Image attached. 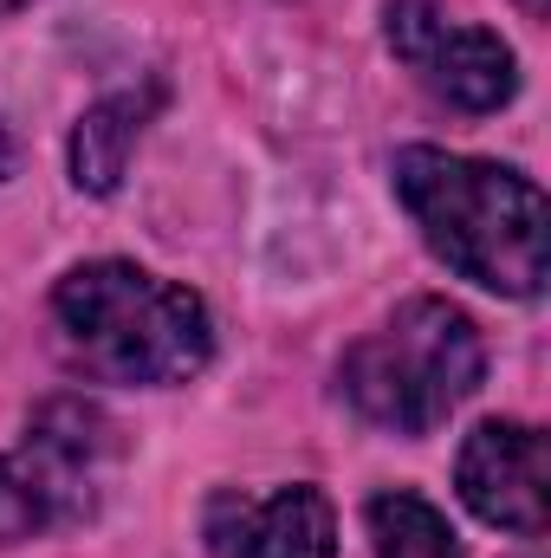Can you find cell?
Segmentation results:
<instances>
[{
	"label": "cell",
	"instance_id": "cell-1",
	"mask_svg": "<svg viewBox=\"0 0 551 558\" xmlns=\"http://www.w3.org/2000/svg\"><path fill=\"white\" fill-rule=\"evenodd\" d=\"M396 195L421 228V241L461 279L506 292V299H539V286H546V195L519 169L415 143L396 156Z\"/></svg>",
	"mask_w": 551,
	"mask_h": 558
},
{
	"label": "cell",
	"instance_id": "cell-2",
	"mask_svg": "<svg viewBox=\"0 0 551 558\" xmlns=\"http://www.w3.org/2000/svg\"><path fill=\"white\" fill-rule=\"evenodd\" d=\"M52 318L65 331L72 364H85L105 384H188L215 357L208 305L188 286L143 274L131 260H91L72 267L52 292Z\"/></svg>",
	"mask_w": 551,
	"mask_h": 558
},
{
	"label": "cell",
	"instance_id": "cell-3",
	"mask_svg": "<svg viewBox=\"0 0 551 558\" xmlns=\"http://www.w3.org/2000/svg\"><path fill=\"white\" fill-rule=\"evenodd\" d=\"M480 371H487L480 325L448 299H409L344 351L338 377L364 422L390 435H428L461 397H474Z\"/></svg>",
	"mask_w": 551,
	"mask_h": 558
},
{
	"label": "cell",
	"instance_id": "cell-4",
	"mask_svg": "<svg viewBox=\"0 0 551 558\" xmlns=\"http://www.w3.org/2000/svg\"><path fill=\"white\" fill-rule=\"evenodd\" d=\"M118 454H124L118 422L98 403H78V397L46 403L26 441L0 454V546L85 526L105 500Z\"/></svg>",
	"mask_w": 551,
	"mask_h": 558
},
{
	"label": "cell",
	"instance_id": "cell-5",
	"mask_svg": "<svg viewBox=\"0 0 551 558\" xmlns=\"http://www.w3.org/2000/svg\"><path fill=\"white\" fill-rule=\"evenodd\" d=\"M383 39H390V52L409 65L415 78L441 105H454V111H500L519 92L513 46L500 33H487V26H474V20L441 13L434 0H390Z\"/></svg>",
	"mask_w": 551,
	"mask_h": 558
},
{
	"label": "cell",
	"instance_id": "cell-6",
	"mask_svg": "<svg viewBox=\"0 0 551 558\" xmlns=\"http://www.w3.org/2000/svg\"><path fill=\"white\" fill-rule=\"evenodd\" d=\"M215 558H338V513L318 487L279 494H215L201 513Z\"/></svg>",
	"mask_w": 551,
	"mask_h": 558
},
{
	"label": "cell",
	"instance_id": "cell-7",
	"mask_svg": "<svg viewBox=\"0 0 551 558\" xmlns=\"http://www.w3.org/2000/svg\"><path fill=\"white\" fill-rule=\"evenodd\" d=\"M461 500L519 539L546 533V435L532 422H480L461 448Z\"/></svg>",
	"mask_w": 551,
	"mask_h": 558
},
{
	"label": "cell",
	"instance_id": "cell-8",
	"mask_svg": "<svg viewBox=\"0 0 551 558\" xmlns=\"http://www.w3.org/2000/svg\"><path fill=\"white\" fill-rule=\"evenodd\" d=\"M162 98H169L162 85L111 92V98H98V105L78 118V131H72V182H78L85 195H111V189L124 182L131 149L143 143L149 118L162 111Z\"/></svg>",
	"mask_w": 551,
	"mask_h": 558
},
{
	"label": "cell",
	"instance_id": "cell-9",
	"mask_svg": "<svg viewBox=\"0 0 551 558\" xmlns=\"http://www.w3.org/2000/svg\"><path fill=\"white\" fill-rule=\"evenodd\" d=\"M364 520H370L377 558H461L448 513L428 507L421 494H403V487H396V494H377V500L364 507Z\"/></svg>",
	"mask_w": 551,
	"mask_h": 558
},
{
	"label": "cell",
	"instance_id": "cell-10",
	"mask_svg": "<svg viewBox=\"0 0 551 558\" xmlns=\"http://www.w3.org/2000/svg\"><path fill=\"white\" fill-rule=\"evenodd\" d=\"M519 7H526V13H532V20H539V13H546V0H519Z\"/></svg>",
	"mask_w": 551,
	"mask_h": 558
},
{
	"label": "cell",
	"instance_id": "cell-11",
	"mask_svg": "<svg viewBox=\"0 0 551 558\" xmlns=\"http://www.w3.org/2000/svg\"><path fill=\"white\" fill-rule=\"evenodd\" d=\"M20 7H26V0H0V20H7V13H20Z\"/></svg>",
	"mask_w": 551,
	"mask_h": 558
}]
</instances>
